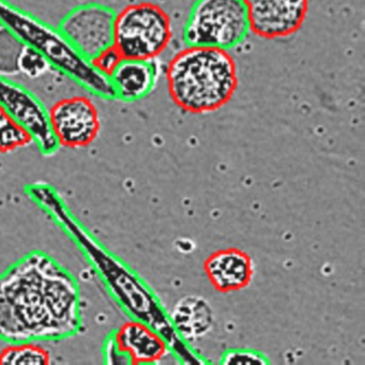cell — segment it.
Listing matches in <instances>:
<instances>
[{
  "mask_svg": "<svg viewBox=\"0 0 365 365\" xmlns=\"http://www.w3.org/2000/svg\"><path fill=\"white\" fill-rule=\"evenodd\" d=\"M168 91L177 106L208 114L225 106L238 86L235 59L227 51L187 46L168 69Z\"/></svg>",
  "mask_w": 365,
  "mask_h": 365,
  "instance_id": "obj_3",
  "label": "cell"
},
{
  "mask_svg": "<svg viewBox=\"0 0 365 365\" xmlns=\"http://www.w3.org/2000/svg\"><path fill=\"white\" fill-rule=\"evenodd\" d=\"M0 25L21 43L40 53L51 67L89 93L104 100L116 99L110 78L82 56L59 29H53L7 0H0Z\"/></svg>",
  "mask_w": 365,
  "mask_h": 365,
  "instance_id": "obj_4",
  "label": "cell"
},
{
  "mask_svg": "<svg viewBox=\"0 0 365 365\" xmlns=\"http://www.w3.org/2000/svg\"><path fill=\"white\" fill-rule=\"evenodd\" d=\"M29 195L63 227L84 251L93 268L103 279L112 296L133 319L155 329L170 345V351L185 364H202L205 361L191 349L173 327L153 290L127 264L113 255L73 217L58 194L50 185L37 183L29 187Z\"/></svg>",
  "mask_w": 365,
  "mask_h": 365,
  "instance_id": "obj_2",
  "label": "cell"
},
{
  "mask_svg": "<svg viewBox=\"0 0 365 365\" xmlns=\"http://www.w3.org/2000/svg\"><path fill=\"white\" fill-rule=\"evenodd\" d=\"M0 106L31 136L42 155H54L61 148L41 100L3 74H0Z\"/></svg>",
  "mask_w": 365,
  "mask_h": 365,
  "instance_id": "obj_7",
  "label": "cell"
},
{
  "mask_svg": "<svg viewBox=\"0 0 365 365\" xmlns=\"http://www.w3.org/2000/svg\"><path fill=\"white\" fill-rule=\"evenodd\" d=\"M31 136L0 106V153H9L33 144Z\"/></svg>",
  "mask_w": 365,
  "mask_h": 365,
  "instance_id": "obj_16",
  "label": "cell"
},
{
  "mask_svg": "<svg viewBox=\"0 0 365 365\" xmlns=\"http://www.w3.org/2000/svg\"><path fill=\"white\" fill-rule=\"evenodd\" d=\"M48 115L59 147L86 148L99 136V112L89 98L76 96L59 100L48 110Z\"/></svg>",
  "mask_w": 365,
  "mask_h": 365,
  "instance_id": "obj_9",
  "label": "cell"
},
{
  "mask_svg": "<svg viewBox=\"0 0 365 365\" xmlns=\"http://www.w3.org/2000/svg\"><path fill=\"white\" fill-rule=\"evenodd\" d=\"M252 33L262 39H285L302 27L309 0H245Z\"/></svg>",
  "mask_w": 365,
  "mask_h": 365,
  "instance_id": "obj_11",
  "label": "cell"
},
{
  "mask_svg": "<svg viewBox=\"0 0 365 365\" xmlns=\"http://www.w3.org/2000/svg\"><path fill=\"white\" fill-rule=\"evenodd\" d=\"M51 65L46 58L31 46L22 44L16 59V70L31 78H38L43 76Z\"/></svg>",
  "mask_w": 365,
  "mask_h": 365,
  "instance_id": "obj_17",
  "label": "cell"
},
{
  "mask_svg": "<svg viewBox=\"0 0 365 365\" xmlns=\"http://www.w3.org/2000/svg\"><path fill=\"white\" fill-rule=\"evenodd\" d=\"M223 364H267L269 361L266 356L262 354L253 350L247 349H235L226 352L224 354L223 360L221 361Z\"/></svg>",
  "mask_w": 365,
  "mask_h": 365,
  "instance_id": "obj_18",
  "label": "cell"
},
{
  "mask_svg": "<svg viewBox=\"0 0 365 365\" xmlns=\"http://www.w3.org/2000/svg\"><path fill=\"white\" fill-rule=\"evenodd\" d=\"M123 58L118 50L115 48V46H112L100 53L91 63L98 71L101 72L104 76H110Z\"/></svg>",
  "mask_w": 365,
  "mask_h": 365,
  "instance_id": "obj_19",
  "label": "cell"
},
{
  "mask_svg": "<svg viewBox=\"0 0 365 365\" xmlns=\"http://www.w3.org/2000/svg\"><path fill=\"white\" fill-rule=\"evenodd\" d=\"M172 38L170 16L155 4L130 5L116 14L114 46L123 58H158Z\"/></svg>",
  "mask_w": 365,
  "mask_h": 365,
  "instance_id": "obj_6",
  "label": "cell"
},
{
  "mask_svg": "<svg viewBox=\"0 0 365 365\" xmlns=\"http://www.w3.org/2000/svg\"><path fill=\"white\" fill-rule=\"evenodd\" d=\"M170 322L183 341H197L208 334L215 322L212 307L200 296H185L175 304Z\"/></svg>",
  "mask_w": 365,
  "mask_h": 365,
  "instance_id": "obj_14",
  "label": "cell"
},
{
  "mask_svg": "<svg viewBox=\"0 0 365 365\" xmlns=\"http://www.w3.org/2000/svg\"><path fill=\"white\" fill-rule=\"evenodd\" d=\"M204 270L211 285L223 294L245 289L255 274L251 256L237 247L213 252L205 260Z\"/></svg>",
  "mask_w": 365,
  "mask_h": 365,
  "instance_id": "obj_12",
  "label": "cell"
},
{
  "mask_svg": "<svg viewBox=\"0 0 365 365\" xmlns=\"http://www.w3.org/2000/svg\"><path fill=\"white\" fill-rule=\"evenodd\" d=\"M116 14L101 4L78 6L63 19L59 31L82 56L91 61L114 46Z\"/></svg>",
  "mask_w": 365,
  "mask_h": 365,
  "instance_id": "obj_8",
  "label": "cell"
},
{
  "mask_svg": "<svg viewBox=\"0 0 365 365\" xmlns=\"http://www.w3.org/2000/svg\"><path fill=\"white\" fill-rule=\"evenodd\" d=\"M81 328L78 282L51 256L33 252L0 274V339L61 341Z\"/></svg>",
  "mask_w": 365,
  "mask_h": 365,
  "instance_id": "obj_1",
  "label": "cell"
},
{
  "mask_svg": "<svg viewBox=\"0 0 365 365\" xmlns=\"http://www.w3.org/2000/svg\"><path fill=\"white\" fill-rule=\"evenodd\" d=\"M51 354L39 341H14L0 351V364L48 365Z\"/></svg>",
  "mask_w": 365,
  "mask_h": 365,
  "instance_id": "obj_15",
  "label": "cell"
},
{
  "mask_svg": "<svg viewBox=\"0 0 365 365\" xmlns=\"http://www.w3.org/2000/svg\"><path fill=\"white\" fill-rule=\"evenodd\" d=\"M168 352L170 348L166 339L155 329L136 319L119 327L106 341L104 349L108 364H157Z\"/></svg>",
  "mask_w": 365,
  "mask_h": 365,
  "instance_id": "obj_10",
  "label": "cell"
},
{
  "mask_svg": "<svg viewBox=\"0 0 365 365\" xmlns=\"http://www.w3.org/2000/svg\"><path fill=\"white\" fill-rule=\"evenodd\" d=\"M116 99L134 102L150 95L160 78L157 58H123L110 76Z\"/></svg>",
  "mask_w": 365,
  "mask_h": 365,
  "instance_id": "obj_13",
  "label": "cell"
},
{
  "mask_svg": "<svg viewBox=\"0 0 365 365\" xmlns=\"http://www.w3.org/2000/svg\"><path fill=\"white\" fill-rule=\"evenodd\" d=\"M251 33L245 0H196L183 29L187 46L230 51Z\"/></svg>",
  "mask_w": 365,
  "mask_h": 365,
  "instance_id": "obj_5",
  "label": "cell"
}]
</instances>
